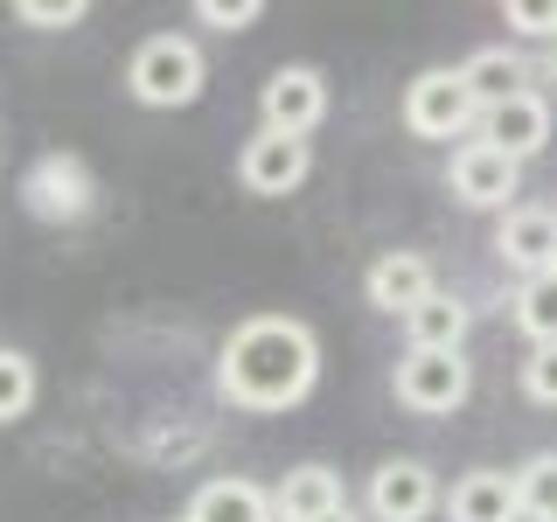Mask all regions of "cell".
Returning a JSON list of instances; mask_svg holds the SVG:
<instances>
[{
	"mask_svg": "<svg viewBox=\"0 0 557 522\" xmlns=\"http://www.w3.org/2000/svg\"><path fill=\"white\" fill-rule=\"evenodd\" d=\"M321 383V341L293 313H258V321L231 327L216 356V390L237 411H293Z\"/></svg>",
	"mask_w": 557,
	"mask_h": 522,
	"instance_id": "6da1fadb",
	"label": "cell"
},
{
	"mask_svg": "<svg viewBox=\"0 0 557 522\" xmlns=\"http://www.w3.org/2000/svg\"><path fill=\"white\" fill-rule=\"evenodd\" d=\"M126 91L153 112H174V104H196L202 98V49L188 35H147L126 63Z\"/></svg>",
	"mask_w": 557,
	"mask_h": 522,
	"instance_id": "7a4b0ae2",
	"label": "cell"
},
{
	"mask_svg": "<svg viewBox=\"0 0 557 522\" xmlns=\"http://www.w3.org/2000/svg\"><path fill=\"white\" fill-rule=\"evenodd\" d=\"M405 126L418 139H460V147H467V133H481V104L460 70H418L405 84Z\"/></svg>",
	"mask_w": 557,
	"mask_h": 522,
	"instance_id": "3957f363",
	"label": "cell"
},
{
	"mask_svg": "<svg viewBox=\"0 0 557 522\" xmlns=\"http://www.w3.org/2000/svg\"><path fill=\"white\" fill-rule=\"evenodd\" d=\"M474 397V362L453 356V348H405L397 362V405L418 418H446Z\"/></svg>",
	"mask_w": 557,
	"mask_h": 522,
	"instance_id": "277c9868",
	"label": "cell"
},
{
	"mask_svg": "<svg viewBox=\"0 0 557 522\" xmlns=\"http://www.w3.org/2000/svg\"><path fill=\"white\" fill-rule=\"evenodd\" d=\"M22 202H28V216H42V223H84L91 202H98V182L77 153H42V161L22 174Z\"/></svg>",
	"mask_w": 557,
	"mask_h": 522,
	"instance_id": "5b68a950",
	"label": "cell"
},
{
	"mask_svg": "<svg viewBox=\"0 0 557 522\" xmlns=\"http://www.w3.org/2000/svg\"><path fill=\"white\" fill-rule=\"evenodd\" d=\"M446 188L460 196L467 209H502L509 216V196H522V161H509L502 147H487V139H467V147H453L446 161Z\"/></svg>",
	"mask_w": 557,
	"mask_h": 522,
	"instance_id": "8992f818",
	"label": "cell"
},
{
	"mask_svg": "<svg viewBox=\"0 0 557 522\" xmlns=\"http://www.w3.org/2000/svg\"><path fill=\"white\" fill-rule=\"evenodd\" d=\"M258 112H265L272 133L307 139L327 119V77L313 63H278L272 77H265V91H258Z\"/></svg>",
	"mask_w": 557,
	"mask_h": 522,
	"instance_id": "52a82bcc",
	"label": "cell"
},
{
	"mask_svg": "<svg viewBox=\"0 0 557 522\" xmlns=\"http://www.w3.org/2000/svg\"><path fill=\"white\" fill-rule=\"evenodd\" d=\"M307 167H313L307 139L272 133V126H258L251 139H244V153H237V182H244V196H293V188L307 182Z\"/></svg>",
	"mask_w": 557,
	"mask_h": 522,
	"instance_id": "ba28073f",
	"label": "cell"
},
{
	"mask_svg": "<svg viewBox=\"0 0 557 522\" xmlns=\"http://www.w3.org/2000/svg\"><path fill=\"white\" fill-rule=\"evenodd\" d=\"M495 258H502L516 278L557 272V209H544V202H516L509 216L495 223Z\"/></svg>",
	"mask_w": 557,
	"mask_h": 522,
	"instance_id": "9c48e42d",
	"label": "cell"
},
{
	"mask_svg": "<svg viewBox=\"0 0 557 522\" xmlns=\"http://www.w3.org/2000/svg\"><path fill=\"white\" fill-rule=\"evenodd\" d=\"M432 509H446L440 474L425 460H383L370 474V515L376 522H425Z\"/></svg>",
	"mask_w": 557,
	"mask_h": 522,
	"instance_id": "30bf717a",
	"label": "cell"
},
{
	"mask_svg": "<svg viewBox=\"0 0 557 522\" xmlns=\"http://www.w3.org/2000/svg\"><path fill=\"white\" fill-rule=\"evenodd\" d=\"M362 293H370V307L376 313H418L440 293V272H432V258L425 251H383L376 265H370V278H362Z\"/></svg>",
	"mask_w": 557,
	"mask_h": 522,
	"instance_id": "8fae6325",
	"label": "cell"
},
{
	"mask_svg": "<svg viewBox=\"0 0 557 522\" xmlns=\"http://www.w3.org/2000/svg\"><path fill=\"white\" fill-rule=\"evenodd\" d=\"M487 147H502L509 161H530V153H544L550 147V98L544 91H522L509 104H495V112H481V133Z\"/></svg>",
	"mask_w": 557,
	"mask_h": 522,
	"instance_id": "7c38bea8",
	"label": "cell"
},
{
	"mask_svg": "<svg viewBox=\"0 0 557 522\" xmlns=\"http://www.w3.org/2000/svg\"><path fill=\"white\" fill-rule=\"evenodd\" d=\"M335 509H348V495H342V474L321 467V460H307V467H293V474L272 481V515L278 522H313V515H335Z\"/></svg>",
	"mask_w": 557,
	"mask_h": 522,
	"instance_id": "4fadbf2b",
	"label": "cell"
},
{
	"mask_svg": "<svg viewBox=\"0 0 557 522\" xmlns=\"http://www.w3.org/2000/svg\"><path fill=\"white\" fill-rule=\"evenodd\" d=\"M446 522H522L516 474H502V467H474V474H460L453 495H446Z\"/></svg>",
	"mask_w": 557,
	"mask_h": 522,
	"instance_id": "5bb4252c",
	"label": "cell"
},
{
	"mask_svg": "<svg viewBox=\"0 0 557 522\" xmlns=\"http://www.w3.org/2000/svg\"><path fill=\"white\" fill-rule=\"evenodd\" d=\"M460 77H467V91H474L481 112H495V104H509V98L530 91V63H522V49H509V42L474 49V57L460 63Z\"/></svg>",
	"mask_w": 557,
	"mask_h": 522,
	"instance_id": "9a60e30c",
	"label": "cell"
},
{
	"mask_svg": "<svg viewBox=\"0 0 557 522\" xmlns=\"http://www.w3.org/2000/svg\"><path fill=\"white\" fill-rule=\"evenodd\" d=\"M182 522H278V515H272V487L258 481H202Z\"/></svg>",
	"mask_w": 557,
	"mask_h": 522,
	"instance_id": "2e32d148",
	"label": "cell"
},
{
	"mask_svg": "<svg viewBox=\"0 0 557 522\" xmlns=\"http://www.w3.org/2000/svg\"><path fill=\"white\" fill-rule=\"evenodd\" d=\"M467 327H474V307H467L460 293H446V286L432 293L418 313H405V341L411 348H453V356H460V348H467Z\"/></svg>",
	"mask_w": 557,
	"mask_h": 522,
	"instance_id": "e0dca14e",
	"label": "cell"
},
{
	"mask_svg": "<svg viewBox=\"0 0 557 522\" xmlns=\"http://www.w3.org/2000/svg\"><path fill=\"white\" fill-rule=\"evenodd\" d=\"M509 321L530 335V348H557V272L522 278L516 300H509Z\"/></svg>",
	"mask_w": 557,
	"mask_h": 522,
	"instance_id": "ac0fdd59",
	"label": "cell"
},
{
	"mask_svg": "<svg viewBox=\"0 0 557 522\" xmlns=\"http://www.w3.org/2000/svg\"><path fill=\"white\" fill-rule=\"evenodd\" d=\"M516 501L522 522H557V452H530L516 467Z\"/></svg>",
	"mask_w": 557,
	"mask_h": 522,
	"instance_id": "d6986e66",
	"label": "cell"
},
{
	"mask_svg": "<svg viewBox=\"0 0 557 522\" xmlns=\"http://www.w3.org/2000/svg\"><path fill=\"white\" fill-rule=\"evenodd\" d=\"M28 405H35V362L22 348H0V425L28 418Z\"/></svg>",
	"mask_w": 557,
	"mask_h": 522,
	"instance_id": "ffe728a7",
	"label": "cell"
},
{
	"mask_svg": "<svg viewBox=\"0 0 557 522\" xmlns=\"http://www.w3.org/2000/svg\"><path fill=\"white\" fill-rule=\"evenodd\" d=\"M502 22H509L516 35L557 42V0H502Z\"/></svg>",
	"mask_w": 557,
	"mask_h": 522,
	"instance_id": "44dd1931",
	"label": "cell"
},
{
	"mask_svg": "<svg viewBox=\"0 0 557 522\" xmlns=\"http://www.w3.org/2000/svg\"><path fill=\"white\" fill-rule=\"evenodd\" d=\"M84 0H14V22H28V28H77L84 22Z\"/></svg>",
	"mask_w": 557,
	"mask_h": 522,
	"instance_id": "7402d4cb",
	"label": "cell"
},
{
	"mask_svg": "<svg viewBox=\"0 0 557 522\" xmlns=\"http://www.w3.org/2000/svg\"><path fill=\"white\" fill-rule=\"evenodd\" d=\"M196 22L223 28V35H237V28L265 22V0H196Z\"/></svg>",
	"mask_w": 557,
	"mask_h": 522,
	"instance_id": "603a6c76",
	"label": "cell"
},
{
	"mask_svg": "<svg viewBox=\"0 0 557 522\" xmlns=\"http://www.w3.org/2000/svg\"><path fill=\"white\" fill-rule=\"evenodd\" d=\"M522 397H530V405H557V348H530V362H522Z\"/></svg>",
	"mask_w": 557,
	"mask_h": 522,
	"instance_id": "cb8c5ba5",
	"label": "cell"
},
{
	"mask_svg": "<svg viewBox=\"0 0 557 522\" xmlns=\"http://www.w3.org/2000/svg\"><path fill=\"white\" fill-rule=\"evenodd\" d=\"M313 522H356V509H335V515H313Z\"/></svg>",
	"mask_w": 557,
	"mask_h": 522,
	"instance_id": "d4e9b609",
	"label": "cell"
},
{
	"mask_svg": "<svg viewBox=\"0 0 557 522\" xmlns=\"http://www.w3.org/2000/svg\"><path fill=\"white\" fill-rule=\"evenodd\" d=\"M544 77H550V84H557V42H550V57H544Z\"/></svg>",
	"mask_w": 557,
	"mask_h": 522,
	"instance_id": "484cf974",
	"label": "cell"
}]
</instances>
